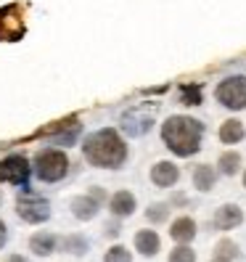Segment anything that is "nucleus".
<instances>
[{"instance_id":"f03ea898","label":"nucleus","mask_w":246,"mask_h":262,"mask_svg":"<svg viewBox=\"0 0 246 262\" xmlns=\"http://www.w3.org/2000/svg\"><path fill=\"white\" fill-rule=\"evenodd\" d=\"M82 151H85V159L93 167H109V169H114V167H122L125 159H127V146L119 138V133L111 130V127L87 135Z\"/></svg>"},{"instance_id":"9d476101","label":"nucleus","mask_w":246,"mask_h":262,"mask_svg":"<svg viewBox=\"0 0 246 262\" xmlns=\"http://www.w3.org/2000/svg\"><path fill=\"white\" fill-rule=\"evenodd\" d=\"M151 180H153V186H159V188H170L180 180V169L172 162H156L151 167Z\"/></svg>"},{"instance_id":"1a4fd4ad","label":"nucleus","mask_w":246,"mask_h":262,"mask_svg":"<svg viewBox=\"0 0 246 262\" xmlns=\"http://www.w3.org/2000/svg\"><path fill=\"white\" fill-rule=\"evenodd\" d=\"M212 223H214V228H217V230H233V228H238L243 223V212L236 204H222L217 212H214V220Z\"/></svg>"},{"instance_id":"393cba45","label":"nucleus","mask_w":246,"mask_h":262,"mask_svg":"<svg viewBox=\"0 0 246 262\" xmlns=\"http://www.w3.org/2000/svg\"><path fill=\"white\" fill-rule=\"evenodd\" d=\"M6 241H8V230H6V223L0 220V249L6 246Z\"/></svg>"},{"instance_id":"423d86ee","label":"nucleus","mask_w":246,"mask_h":262,"mask_svg":"<svg viewBox=\"0 0 246 262\" xmlns=\"http://www.w3.org/2000/svg\"><path fill=\"white\" fill-rule=\"evenodd\" d=\"M27 32L24 27V13L19 3H8L0 8V40L3 42H16Z\"/></svg>"},{"instance_id":"b1692460","label":"nucleus","mask_w":246,"mask_h":262,"mask_svg":"<svg viewBox=\"0 0 246 262\" xmlns=\"http://www.w3.org/2000/svg\"><path fill=\"white\" fill-rule=\"evenodd\" d=\"M146 217L151 223H164L167 217H170V209H167V204H153L146 209Z\"/></svg>"},{"instance_id":"2eb2a0df","label":"nucleus","mask_w":246,"mask_h":262,"mask_svg":"<svg viewBox=\"0 0 246 262\" xmlns=\"http://www.w3.org/2000/svg\"><path fill=\"white\" fill-rule=\"evenodd\" d=\"M58 244H61V241H58L53 233H35L32 238H29V249H32L37 257H48V254L56 252Z\"/></svg>"},{"instance_id":"5701e85b","label":"nucleus","mask_w":246,"mask_h":262,"mask_svg":"<svg viewBox=\"0 0 246 262\" xmlns=\"http://www.w3.org/2000/svg\"><path fill=\"white\" fill-rule=\"evenodd\" d=\"M103 262H132V254L125 249V246L117 244V246H111V249L103 254Z\"/></svg>"},{"instance_id":"f8f14e48","label":"nucleus","mask_w":246,"mask_h":262,"mask_svg":"<svg viewBox=\"0 0 246 262\" xmlns=\"http://www.w3.org/2000/svg\"><path fill=\"white\" fill-rule=\"evenodd\" d=\"M122 127H125L127 135H143L151 127V114L146 112H130L122 117Z\"/></svg>"},{"instance_id":"20e7f679","label":"nucleus","mask_w":246,"mask_h":262,"mask_svg":"<svg viewBox=\"0 0 246 262\" xmlns=\"http://www.w3.org/2000/svg\"><path fill=\"white\" fill-rule=\"evenodd\" d=\"M16 214L24 223L37 225V223H45L51 217V204L42 196H37L35 191L24 188V193H19V199H16Z\"/></svg>"},{"instance_id":"4468645a","label":"nucleus","mask_w":246,"mask_h":262,"mask_svg":"<svg viewBox=\"0 0 246 262\" xmlns=\"http://www.w3.org/2000/svg\"><path fill=\"white\" fill-rule=\"evenodd\" d=\"M170 236L177 241V244H191L193 236H196V223L191 217H177L172 225H170Z\"/></svg>"},{"instance_id":"c85d7f7f","label":"nucleus","mask_w":246,"mask_h":262,"mask_svg":"<svg viewBox=\"0 0 246 262\" xmlns=\"http://www.w3.org/2000/svg\"><path fill=\"white\" fill-rule=\"evenodd\" d=\"M243 188H246V172H243Z\"/></svg>"},{"instance_id":"9b49d317","label":"nucleus","mask_w":246,"mask_h":262,"mask_svg":"<svg viewBox=\"0 0 246 262\" xmlns=\"http://www.w3.org/2000/svg\"><path fill=\"white\" fill-rule=\"evenodd\" d=\"M109 209H111L114 217H130L135 212V196L130 191H117L109 199Z\"/></svg>"},{"instance_id":"ddd939ff","label":"nucleus","mask_w":246,"mask_h":262,"mask_svg":"<svg viewBox=\"0 0 246 262\" xmlns=\"http://www.w3.org/2000/svg\"><path fill=\"white\" fill-rule=\"evenodd\" d=\"M159 236H156V230H138L135 233V249L141 252L143 257H153L159 252Z\"/></svg>"},{"instance_id":"f3484780","label":"nucleus","mask_w":246,"mask_h":262,"mask_svg":"<svg viewBox=\"0 0 246 262\" xmlns=\"http://www.w3.org/2000/svg\"><path fill=\"white\" fill-rule=\"evenodd\" d=\"M214 180H217V172H214L209 164H198V167L193 169V186H196L198 191H212Z\"/></svg>"},{"instance_id":"bb28decb","label":"nucleus","mask_w":246,"mask_h":262,"mask_svg":"<svg viewBox=\"0 0 246 262\" xmlns=\"http://www.w3.org/2000/svg\"><path fill=\"white\" fill-rule=\"evenodd\" d=\"M8 262H29V259H27V257H21V254H11V257H8Z\"/></svg>"},{"instance_id":"a211bd4d","label":"nucleus","mask_w":246,"mask_h":262,"mask_svg":"<svg viewBox=\"0 0 246 262\" xmlns=\"http://www.w3.org/2000/svg\"><path fill=\"white\" fill-rule=\"evenodd\" d=\"M180 103L183 106H198L202 103V85H180Z\"/></svg>"},{"instance_id":"7ed1b4c3","label":"nucleus","mask_w":246,"mask_h":262,"mask_svg":"<svg viewBox=\"0 0 246 262\" xmlns=\"http://www.w3.org/2000/svg\"><path fill=\"white\" fill-rule=\"evenodd\" d=\"M35 172L42 183H56L69 172V157L58 148H45L35 157Z\"/></svg>"},{"instance_id":"4be33fe9","label":"nucleus","mask_w":246,"mask_h":262,"mask_svg":"<svg viewBox=\"0 0 246 262\" xmlns=\"http://www.w3.org/2000/svg\"><path fill=\"white\" fill-rule=\"evenodd\" d=\"M170 262H196V252L191 249L188 244H180L170 252Z\"/></svg>"},{"instance_id":"a878e982","label":"nucleus","mask_w":246,"mask_h":262,"mask_svg":"<svg viewBox=\"0 0 246 262\" xmlns=\"http://www.w3.org/2000/svg\"><path fill=\"white\" fill-rule=\"evenodd\" d=\"M106 236L117 238V236H119V225H117V223H114V225H109V228H106Z\"/></svg>"},{"instance_id":"aec40b11","label":"nucleus","mask_w":246,"mask_h":262,"mask_svg":"<svg viewBox=\"0 0 246 262\" xmlns=\"http://www.w3.org/2000/svg\"><path fill=\"white\" fill-rule=\"evenodd\" d=\"M61 246H64V252L77 254V257L87 252V241L82 236H66V238H61Z\"/></svg>"},{"instance_id":"dca6fc26","label":"nucleus","mask_w":246,"mask_h":262,"mask_svg":"<svg viewBox=\"0 0 246 262\" xmlns=\"http://www.w3.org/2000/svg\"><path fill=\"white\" fill-rule=\"evenodd\" d=\"M246 138V130H243V122L238 119H225L220 125V141L222 143H238Z\"/></svg>"},{"instance_id":"412c9836","label":"nucleus","mask_w":246,"mask_h":262,"mask_svg":"<svg viewBox=\"0 0 246 262\" xmlns=\"http://www.w3.org/2000/svg\"><path fill=\"white\" fill-rule=\"evenodd\" d=\"M214 257L217 259H225V262H230L233 257H238V246L230 241V238H222L217 246H214Z\"/></svg>"},{"instance_id":"cd10ccee","label":"nucleus","mask_w":246,"mask_h":262,"mask_svg":"<svg viewBox=\"0 0 246 262\" xmlns=\"http://www.w3.org/2000/svg\"><path fill=\"white\" fill-rule=\"evenodd\" d=\"M212 262H225V259H217V257H214V259H212Z\"/></svg>"},{"instance_id":"39448f33","label":"nucleus","mask_w":246,"mask_h":262,"mask_svg":"<svg viewBox=\"0 0 246 262\" xmlns=\"http://www.w3.org/2000/svg\"><path fill=\"white\" fill-rule=\"evenodd\" d=\"M214 98H217L225 109H233V112L246 109V77L238 74V77L222 80L217 85V90H214Z\"/></svg>"},{"instance_id":"6ab92c4d","label":"nucleus","mask_w":246,"mask_h":262,"mask_svg":"<svg viewBox=\"0 0 246 262\" xmlns=\"http://www.w3.org/2000/svg\"><path fill=\"white\" fill-rule=\"evenodd\" d=\"M217 167H220V172H222V175H236V172H238V167H241V154H236V151L222 154L220 162H217Z\"/></svg>"},{"instance_id":"6e6552de","label":"nucleus","mask_w":246,"mask_h":262,"mask_svg":"<svg viewBox=\"0 0 246 262\" xmlns=\"http://www.w3.org/2000/svg\"><path fill=\"white\" fill-rule=\"evenodd\" d=\"M103 202H106V193L101 188H93V191L85 193V196L72 199V214H74L77 220H93Z\"/></svg>"},{"instance_id":"f257e3e1","label":"nucleus","mask_w":246,"mask_h":262,"mask_svg":"<svg viewBox=\"0 0 246 262\" xmlns=\"http://www.w3.org/2000/svg\"><path fill=\"white\" fill-rule=\"evenodd\" d=\"M202 135H204V125L193 117H186V114H175L162 125V141L177 157H191V154H196L202 148Z\"/></svg>"},{"instance_id":"0eeeda50","label":"nucleus","mask_w":246,"mask_h":262,"mask_svg":"<svg viewBox=\"0 0 246 262\" xmlns=\"http://www.w3.org/2000/svg\"><path fill=\"white\" fill-rule=\"evenodd\" d=\"M32 172L29 162L21 154H11V157L0 159V180L3 183H13V186H27V178Z\"/></svg>"}]
</instances>
